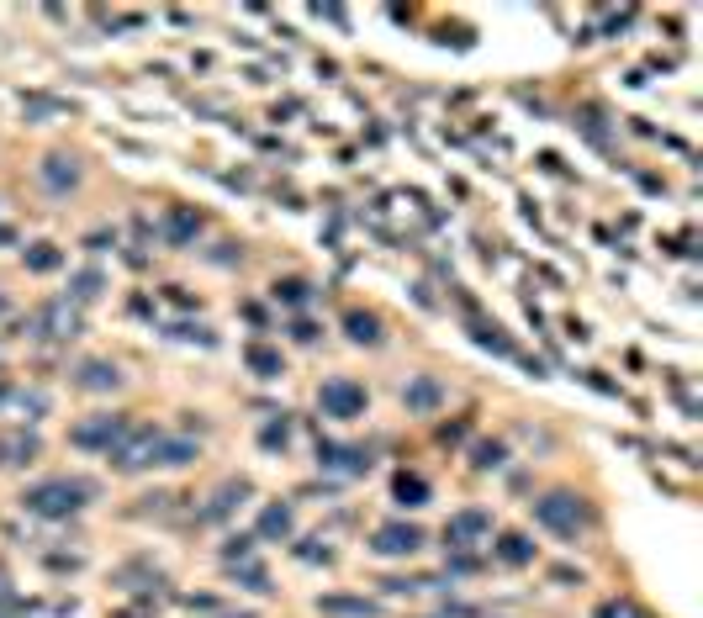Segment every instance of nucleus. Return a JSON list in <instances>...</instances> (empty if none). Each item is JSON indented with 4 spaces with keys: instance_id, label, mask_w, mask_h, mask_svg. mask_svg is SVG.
<instances>
[{
    "instance_id": "obj_1",
    "label": "nucleus",
    "mask_w": 703,
    "mask_h": 618,
    "mask_svg": "<svg viewBox=\"0 0 703 618\" xmlns=\"http://www.w3.org/2000/svg\"><path fill=\"white\" fill-rule=\"evenodd\" d=\"M196 455H201L196 439L133 423V428H127V439L111 449V465H117L122 476H138V471H180V465H191Z\"/></svg>"
},
{
    "instance_id": "obj_2",
    "label": "nucleus",
    "mask_w": 703,
    "mask_h": 618,
    "mask_svg": "<svg viewBox=\"0 0 703 618\" xmlns=\"http://www.w3.org/2000/svg\"><path fill=\"white\" fill-rule=\"evenodd\" d=\"M96 497V486L85 476H48V481H32L22 492V508L32 518H48V523H64L74 513H85V502Z\"/></svg>"
},
{
    "instance_id": "obj_3",
    "label": "nucleus",
    "mask_w": 703,
    "mask_h": 618,
    "mask_svg": "<svg viewBox=\"0 0 703 618\" xmlns=\"http://www.w3.org/2000/svg\"><path fill=\"white\" fill-rule=\"evenodd\" d=\"M534 523L550 529L555 539H571V545H577V539L592 529V508L577 492H545L540 502H534Z\"/></svg>"
},
{
    "instance_id": "obj_4",
    "label": "nucleus",
    "mask_w": 703,
    "mask_h": 618,
    "mask_svg": "<svg viewBox=\"0 0 703 618\" xmlns=\"http://www.w3.org/2000/svg\"><path fill=\"white\" fill-rule=\"evenodd\" d=\"M22 328H27V339H37V344H69L74 333H80V307H74L69 296H53V302L27 312Z\"/></svg>"
},
{
    "instance_id": "obj_5",
    "label": "nucleus",
    "mask_w": 703,
    "mask_h": 618,
    "mask_svg": "<svg viewBox=\"0 0 703 618\" xmlns=\"http://www.w3.org/2000/svg\"><path fill=\"white\" fill-rule=\"evenodd\" d=\"M127 428H133L127 412H96V418H85V423L69 428V444L74 449H96V455H111V449L127 439Z\"/></svg>"
},
{
    "instance_id": "obj_6",
    "label": "nucleus",
    "mask_w": 703,
    "mask_h": 618,
    "mask_svg": "<svg viewBox=\"0 0 703 618\" xmlns=\"http://www.w3.org/2000/svg\"><path fill=\"white\" fill-rule=\"evenodd\" d=\"M365 386L360 381H349V376H333V381H323V391H318V407H323V418H339V423H355L360 412H365Z\"/></svg>"
},
{
    "instance_id": "obj_7",
    "label": "nucleus",
    "mask_w": 703,
    "mask_h": 618,
    "mask_svg": "<svg viewBox=\"0 0 703 618\" xmlns=\"http://www.w3.org/2000/svg\"><path fill=\"white\" fill-rule=\"evenodd\" d=\"M423 534L418 523H407V518H397V523H381L376 534H370V550H376L381 560H402V555H418L423 550Z\"/></svg>"
},
{
    "instance_id": "obj_8",
    "label": "nucleus",
    "mask_w": 703,
    "mask_h": 618,
    "mask_svg": "<svg viewBox=\"0 0 703 618\" xmlns=\"http://www.w3.org/2000/svg\"><path fill=\"white\" fill-rule=\"evenodd\" d=\"M492 534V513H481V508H466V513H455L450 523H444V545H450L455 555H466L476 539H487Z\"/></svg>"
},
{
    "instance_id": "obj_9",
    "label": "nucleus",
    "mask_w": 703,
    "mask_h": 618,
    "mask_svg": "<svg viewBox=\"0 0 703 618\" xmlns=\"http://www.w3.org/2000/svg\"><path fill=\"white\" fill-rule=\"evenodd\" d=\"M159 233H164V243H170V249H191V243L201 238V212H196V206H170Z\"/></svg>"
},
{
    "instance_id": "obj_10",
    "label": "nucleus",
    "mask_w": 703,
    "mask_h": 618,
    "mask_svg": "<svg viewBox=\"0 0 703 618\" xmlns=\"http://www.w3.org/2000/svg\"><path fill=\"white\" fill-rule=\"evenodd\" d=\"M37 180H43L53 196H69L74 185H80V159H69V154H48L43 164H37Z\"/></svg>"
},
{
    "instance_id": "obj_11",
    "label": "nucleus",
    "mask_w": 703,
    "mask_h": 618,
    "mask_svg": "<svg viewBox=\"0 0 703 618\" xmlns=\"http://www.w3.org/2000/svg\"><path fill=\"white\" fill-rule=\"evenodd\" d=\"M318 465H323V471H339V476H365L370 455L355 449V444H318Z\"/></svg>"
},
{
    "instance_id": "obj_12",
    "label": "nucleus",
    "mask_w": 703,
    "mask_h": 618,
    "mask_svg": "<svg viewBox=\"0 0 703 618\" xmlns=\"http://www.w3.org/2000/svg\"><path fill=\"white\" fill-rule=\"evenodd\" d=\"M74 386H80V391H117L122 370L111 360H80V365H74Z\"/></svg>"
},
{
    "instance_id": "obj_13",
    "label": "nucleus",
    "mask_w": 703,
    "mask_h": 618,
    "mask_svg": "<svg viewBox=\"0 0 703 618\" xmlns=\"http://www.w3.org/2000/svg\"><path fill=\"white\" fill-rule=\"evenodd\" d=\"M249 492H254L249 481H222L217 492H212V502H207V508H201V523H217V518H228V513L238 508V502L249 497Z\"/></svg>"
},
{
    "instance_id": "obj_14",
    "label": "nucleus",
    "mask_w": 703,
    "mask_h": 618,
    "mask_svg": "<svg viewBox=\"0 0 703 618\" xmlns=\"http://www.w3.org/2000/svg\"><path fill=\"white\" fill-rule=\"evenodd\" d=\"M37 455H43V439L27 434V428H16L11 439H0V465H32Z\"/></svg>"
},
{
    "instance_id": "obj_15",
    "label": "nucleus",
    "mask_w": 703,
    "mask_h": 618,
    "mask_svg": "<svg viewBox=\"0 0 703 618\" xmlns=\"http://www.w3.org/2000/svg\"><path fill=\"white\" fill-rule=\"evenodd\" d=\"M296 534V518L286 502H270L265 513H259V539H291Z\"/></svg>"
},
{
    "instance_id": "obj_16",
    "label": "nucleus",
    "mask_w": 703,
    "mask_h": 618,
    "mask_svg": "<svg viewBox=\"0 0 703 618\" xmlns=\"http://www.w3.org/2000/svg\"><path fill=\"white\" fill-rule=\"evenodd\" d=\"M492 555L503 560V566H529V560H534V545H529V534H497Z\"/></svg>"
},
{
    "instance_id": "obj_17",
    "label": "nucleus",
    "mask_w": 703,
    "mask_h": 618,
    "mask_svg": "<svg viewBox=\"0 0 703 618\" xmlns=\"http://www.w3.org/2000/svg\"><path fill=\"white\" fill-rule=\"evenodd\" d=\"M344 333H349L355 344H381V317L355 307V312H344Z\"/></svg>"
},
{
    "instance_id": "obj_18",
    "label": "nucleus",
    "mask_w": 703,
    "mask_h": 618,
    "mask_svg": "<svg viewBox=\"0 0 703 618\" xmlns=\"http://www.w3.org/2000/svg\"><path fill=\"white\" fill-rule=\"evenodd\" d=\"M22 265L32 275H53L64 265V254H59V243H32V249H22Z\"/></svg>"
},
{
    "instance_id": "obj_19",
    "label": "nucleus",
    "mask_w": 703,
    "mask_h": 618,
    "mask_svg": "<svg viewBox=\"0 0 703 618\" xmlns=\"http://www.w3.org/2000/svg\"><path fill=\"white\" fill-rule=\"evenodd\" d=\"M392 492H397V502H402V508H423V502H429V481H423V476H407V471H397Z\"/></svg>"
},
{
    "instance_id": "obj_20",
    "label": "nucleus",
    "mask_w": 703,
    "mask_h": 618,
    "mask_svg": "<svg viewBox=\"0 0 703 618\" xmlns=\"http://www.w3.org/2000/svg\"><path fill=\"white\" fill-rule=\"evenodd\" d=\"M402 402L413 407V412H434L439 407V381H429V376H418L413 386L402 391Z\"/></svg>"
},
{
    "instance_id": "obj_21",
    "label": "nucleus",
    "mask_w": 703,
    "mask_h": 618,
    "mask_svg": "<svg viewBox=\"0 0 703 618\" xmlns=\"http://www.w3.org/2000/svg\"><path fill=\"white\" fill-rule=\"evenodd\" d=\"M318 608H323L328 618H370V613H376L365 597H318Z\"/></svg>"
},
{
    "instance_id": "obj_22",
    "label": "nucleus",
    "mask_w": 703,
    "mask_h": 618,
    "mask_svg": "<svg viewBox=\"0 0 703 618\" xmlns=\"http://www.w3.org/2000/svg\"><path fill=\"white\" fill-rule=\"evenodd\" d=\"M101 286H106L101 270H80V275H69V302H74V307H80V302H96Z\"/></svg>"
},
{
    "instance_id": "obj_23",
    "label": "nucleus",
    "mask_w": 703,
    "mask_h": 618,
    "mask_svg": "<svg viewBox=\"0 0 703 618\" xmlns=\"http://www.w3.org/2000/svg\"><path fill=\"white\" fill-rule=\"evenodd\" d=\"M244 360H249V370H254L259 381H275V376H281V354H275V349H265V344H249V354H244Z\"/></svg>"
},
{
    "instance_id": "obj_24",
    "label": "nucleus",
    "mask_w": 703,
    "mask_h": 618,
    "mask_svg": "<svg viewBox=\"0 0 703 618\" xmlns=\"http://www.w3.org/2000/svg\"><path fill=\"white\" fill-rule=\"evenodd\" d=\"M270 296H275V302H286V307H307L312 286H307V280H296V275H286V280H275V286H270Z\"/></svg>"
},
{
    "instance_id": "obj_25",
    "label": "nucleus",
    "mask_w": 703,
    "mask_h": 618,
    "mask_svg": "<svg viewBox=\"0 0 703 618\" xmlns=\"http://www.w3.org/2000/svg\"><path fill=\"white\" fill-rule=\"evenodd\" d=\"M592 618H651L640 603H629V597H603L598 608H592Z\"/></svg>"
},
{
    "instance_id": "obj_26",
    "label": "nucleus",
    "mask_w": 703,
    "mask_h": 618,
    "mask_svg": "<svg viewBox=\"0 0 703 618\" xmlns=\"http://www.w3.org/2000/svg\"><path fill=\"white\" fill-rule=\"evenodd\" d=\"M503 455H508V449L503 444H476V455H471V465H476V471H497V465H503Z\"/></svg>"
},
{
    "instance_id": "obj_27",
    "label": "nucleus",
    "mask_w": 703,
    "mask_h": 618,
    "mask_svg": "<svg viewBox=\"0 0 703 618\" xmlns=\"http://www.w3.org/2000/svg\"><path fill=\"white\" fill-rule=\"evenodd\" d=\"M286 439H291V428H286V423H270L265 434H259V444H265V449H286Z\"/></svg>"
},
{
    "instance_id": "obj_28",
    "label": "nucleus",
    "mask_w": 703,
    "mask_h": 618,
    "mask_svg": "<svg viewBox=\"0 0 703 618\" xmlns=\"http://www.w3.org/2000/svg\"><path fill=\"white\" fill-rule=\"evenodd\" d=\"M296 555H302V560H328V545L318 550V539H302V550H296Z\"/></svg>"
},
{
    "instance_id": "obj_29",
    "label": "nucleus",
    "mask_w": 703,
    "mask_h": 618,
    "mask_svg": "<svg viewBox=\"0 0 703 618\" xmlns=\"http://www.w3.org/2000/svg\"><path fill=\"white\" fill-rule=\"evenodd\" d=\"M291 333H296V344H312V339H318V328H312V323H296Z\"/></svg>"
},
{
    "instance_id": "obj_30",
    "label": "nucleus",
    "mask_w": 703,
    "mask_h": 618,
    "mask_svg": "<svg viewBox=\"0 0 703 618\" xmlns=\"http://www.w3.org/2000/svg\"><path fill=\"white\" fill-rule=\"evenodd\" d=\"M0 243H11V228H0Z\"/></svg>"
},
{
    "instance_id": "obj_31",
    "label": "nucleus",
    "mask_w": 703,
    "mask_h": 618,
    "mask_svg": "<svg viewBox=\"0 0 703 618\" xmlns=\"http://www.w3.org/2000/svg\"><path fill=\"white\" fill-rule=\"evenodd\" d=\"M238 618H254V613H238Z\"/></svg>"
},
{
    "instance_id": "obj_32",
    "label": "nucleus",
    "mask_w": 703,
    "mask_h": 618,
    "mask_svg": "<svg viewBox=\"0 0 703 618\" xmlns=\"http://www.w3.org/2000/svg\"><path fill=\"white\" fill-rule=\"evenodd\" d=\"M0 312H6V302H0Z\"/></svg>"
}]
</instances>
